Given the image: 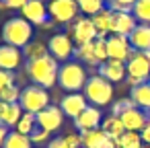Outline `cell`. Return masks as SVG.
Wrapping results in <instances>:
<instances>
[{
	"label": "cell",
	"mask_w": 150,
	"mask_h": 148,
	"mask_svg": "<svg viewBox=\"0 0 150 148\" xmlns=\"http://www.w3.org/2000/svg\"><path fill=\"white\" fill-rule=\"evenodd\" d=\"M33 37V25L23 17H13L2 25V41L13 47H27Z\"/></svg>",
	"instance_id": "2"
},
{
	"label": "cell",
	"mask_w": 150,
	"mask_h": 148,
	"mask_svg": "<svg viewBox=\"0 0 150 148\" xmlns=\"http://www.w3.org/2000/svg\"><path fill=\"white\" fill-rule=\"evenodd\" d=\"M25 72L27 76L33 80V84L43 86V89H52L54 84H58V72H60V64L54 56H43L37 60H29L25 64Z\"/></svg>",
	"instance_id": "1"
},
{
	"label": "cell",
	"mask_w": 150,
	"mask_h": 148,
	"mask_svg": "<svg viewBox=\"0 0 150 148\" xmlns=\"http://www.w3.org/2000/svg\"><path fill=\"white\" fill-rule=\"evenodd\" d=\"M29 138H31L33 144H43V142L50 138V132H45V130H41V127H35V132H33Z\"/></svg>",
	"instance_id": "37"
},
{
	"label": "cell",
	"mask_w": 150,
	"mask_h": 148,
	"mask_svg": "<svg viewBox=\"0 0 150 148\" xmlns=\"http://www.w3.org/2000/svg\"><path fill=\"white\" fill-rule=\"evenodd\" d=\"M136 2L138 0H107V8H111L113 13H132Z\"/></svg>",
	"instance_id": "33"
},
{
	"label": "cell",
	"mask_w": 150,
	"mask_h": 148,
	"mask_svg": "<svg viewBox=\"0 0 150 148\" xmlns=\"http://www.w3.org/2000/svg\"><path fill=\"white\" fill-rule=\"evenodd\" d=\"M21 17L27 19L31 25H45L50 27V11H47V4L43 0H29V2L21 8Z\"/></svg>",
	"instance_id": "10"
},
{
	"label": "cell",
	"mask_w": 150,
	"mask_h": 148,
	"mask_svg": "<svg viewBox=\"0 0 150 148\" xmlns=\"http://www.w3.org/2000/svg\"><path fill=\"white\" fill-rule=\"evenodd\" d=\"M23 58H25L23 56V50L13 47V45H6V43L0 45V70L15 72L23 64Z\"/></svg>",
	"instance_id": "16"
},
{
	"label": "cell",
	"mask_w": 150,
	"mask_h": 148,
	"mask_svg": "<svg viewBox=\"0 0 150 148\" xmlns=\"http://www.w3.org/2000/svg\"><path fill=\"white\" fill-rule=\"evenodd\" d=\"M23 113L25 111L19 103H0V123H4L6 127L17 125Z\"/></svg>",
	"instance_id": "21"
},
{
	"label": "cell",
	"mask_w": 150,
	"mask_h": 148,
	"mask_svg": "<svg viewBox=\"0 0 150 148\" xmlns=\"http://www.w3.org/2000/svg\"><path fill=\"white\" fill-rule=\"evenodd\" d=\"M148 82H150V78H148Z\"/></svg>",
	"instance_id": "45"
},
{
	"label": "cell",
	"mask_w": 150,
	"mask_h": 148,
	"mask_svg": "<svg viewBox=\"0 0 150 148\" xmlns=\"http://www.w3.org/2000/svg\"><path fill=\"white\" fill-rule=\"evenodd\" d=\"M78 11L86 17H95L103 8H107V0H76Z\"/></svg>",
	"instance_id": "27"
},
{
	"label": "cell",
	"mask_w": 150,
	"mask_h": 148,
	"mask_svg": "<svg viewBox=\"0 0 150 148\" xmlns=\"http://www.w3.org/2000/svg\"><path fill=\"white\" fill-rule=\"evenodd\" d=\"M6 136H8V127H6L4 123H0V148L4 146V140H6Z\"/></svg>",
	"instance_id": "42"
},
{
	"label": "cell",
	"mask_w": 150,
	"mask_h": 148,
	"mask_svg": "<svg viewBox=\"0 0 150 148\" xmlns=\"http://www.w3.org/2000/svg\"><path fill=\"white\" fill-rule=\"evenodd\" d=\"M37 127H41V130H45V132H56V130H60L62 127V123H64V113H62V109L60 107H56V105H47L43 111H39L37 115Z\"/></svg>",
	"instance_id": "12"
},
{
	"label": "cell",
	"mask_w": 150,
	"mask_h": 148,
	"mask_svg": "<svg viewBox=\"0 0 150 148\" xmlns=\"http://www.w3.org/2000/svg\"><path fill=\"white\" fill-rule=\"evenodd\" d=\"M74 58H76V62H84V64H91V66H101L99 60H97V56H95L93 41L91 43H84V45H76Z\"/></svg>",
	"instance_id": "25"
},
{
	"label": "cell",
	"mask_w": 150,
	"mask_h": 148,
	"mask_svg": "<svg viewBox=\"0 0 150 148\" xmlns=\"http://www.w3.org/2000/svg\"><path fill=\"white\" fill-rule=\"evenodd\" d=\"M64 140L70 144V148H82V134L72 132V134H66V136H64Z\"/></svg>",
	"instance_id": "38"
},
{
	"label": "cell",
	"mask_w": 150,
	"mask_h": 148,
	"mask_svg": "<svg viewBox=\"0 0 150 148\" xmlns=\"http://www.w3.org/2000/svg\"><path fill=\"white\" fill-rule=\"evenodd\" d=\"M99 74L103 78H107L109 82H121L127 74L125 70V62H119V60H107L99 66Z\"/></svg>",
	"instance_id": "17"
},
{
	"label": "cell",
	"mask_w": 150,
	"mask_h": 148,
	"mask_svg": "<svg viewBox=\"0 0 150 148\" xmlns=\"http://www.w3.org/2000/svg\"><path fill=\"white\" fill-rule=\"evenodd\" d=\"M144 148H150V146H146V144H144Z\"/></svg>",
	"instance_id": "44"
},
{
	"label": "cell",
	"mask_w": 150,
	"mask_h": 148,
	"mask_svg": "<svg viewBox=\"0 0 150 148\" xmlns=\"http://www.w3.org/2000/svg\"><path fill=\"white\" fill-rule=\"evenodd\" d=\"M29 2V0H0V4H2L4 8H23L25 4Z\"/></svg>",
	"instance_id": "39"
},
{
	"label": "cell",
	"mask_w": 150,
	"mask_h": 148,
	"mask_svg": "<svg viewBox=\"0 0 150 148\" xmlns=\"http://www.w3.org/2000/svg\"><path fill=\"white\" fill-rule=\"evenodd\" d=\"M109 140V136L99 127V130H91L82 134V148H101L105 142Z\"/></svg>",
	"instance_id": "24"
},
{
	"label": "cell",
	"mask_w": 150,
	"mask_h": 148,
	"mask_svg": "<svg viewBox=\"0 0 150 148\" xmlns=\"http://www.w3.org/2000/svg\"><path fill=\"white\" fill-rule=\"evenodd\" d=\"M19 105L23 107L25 113H33V115H37L39 111H43V109L50 105L47 89L37 86V84H29V86H25V89L21 91Z\"/></svg>",
	"instance_id": "6"
},
{
	"label": "cell",
	"mask_w": 150,
	"mask_h": 148,
	"mask_svg": "<svg viewBox=\"0 0 150 148\" xmlns=\"http://www.w3.org/2000/svg\"><path fill=\"white\" fill-rule=\"evenodd\" d=\"M101 109L95 107V105H88L76 119H74V127L78 130V134H84V132H91V130H99L101 123H103V117H101Z\"/></svg>",
	"instance_id": "13"
},
{
	"label": "cell",
	"mask_w": 150,
	"mask_h": 148,
	"mask_svg": "<svg viewBox=\"0 0 150 148\" xmlns=\"http://www.w3.org/2000/svg\"><path fill=\"white\" fill-rule=\"evenodd\" d=\"M93 47H95V56H97L99 64H103V62L109 60V56H107V39L97 37V39L93 41Z\"/></svg>",
	"instance_id": "34"
},
{
	"label": "cell",
	"mask_w": 150,
	"mask_h": 148,
	"mask_svg": "<svg viewBox=\"0 0 150 148\" xmlns=\"http://www.w3.org/2000/svg\"><path fill=\"white\" fill-rule=\"evenodd\" d=\"M129 99L134 101V105H136L138 109H142V111L148 113V111H150V82H144V84L132 89Z\"/></svg>",
	"instance_id": "22"
},
{
	"label": "cell",
	"mask_w": 150,
	"mask_h": 148,
	"mask_svg": "<svg viewBox=\"0 0 150 148\" xmlns=\"http://www.w3.org/2000/svg\"><path fill=\"white\" fill-rule=\"evenodd\" d=\"M138 27V21L132 13H113V35L129 37V33Z\"/></svg>",
	"instance_id": "19"
},
{
	"label": "cell",
	"mask_w": 150,
	"mask_h": 148,
	"mask_svg": "<svg viewBox=\"0 0 150 148\" xmlns=\"http://www.w3.org/2000/svg\"><path fill=\"white\" fill-rule=\"evenodd\" d=\"M47 11H50V17L56 23H62V25L74 23L78 19V4H76V0H50V2H47Z\"/></svg>",
	"instance_id": "8"
},
{
	"label": "cell",
	"mask_w": 150,
	"mask_h": 148,
	"mask_svg": "<svg viewBox=\"0 0 150 148\" xmlns=\"http://www.w3.org/2000/svg\"><path fill=\"white\" fill-rule=\"evenodd\" d=\"M86 107H88V101L82 93H68L66 97H62V103H60L62 113L72 117V119H76Z\"/></svg>",
	"instance_id": "14"
},
{
	"label": "cell",
	"mask_w": 150,
	"mask_h": 148,
	"mask_svg": "<svg viewBox=\"0 0 150 148\" xmlns=\"http://www.w3.org/2000/svg\"><path fill=\"white\" fill-rule=\"evenodd\" d=\"M15 127H17V132H21L25 136H31L35 132V127H37V117L33 113H23V117L19 119V123Z\"/></svg>",
	"instance_id": "31"
},
{
	"label": "cell",
	"mask_w": 150,
	"mask_h": 148,
	"mask_svg": "<svg viewBox=\"0 0 150 148\" xmlns=\"http://www.w3.org/2000/svg\"><path fill=\"white\" fill-rule=\"evenodd\" d=\"M93 19V25L97 29V35L107 39L109 35H113V11L111 8H103L101 13H97Z\"/></svg>",
	"instance_id": "20"
},
{
	"label": "cell",
	"mask_w": 150,
	"mask_h": 148,
	"mask_svg": "<svg viewBox=\"0 0 150 148\" xmlns=\"http://www.w3.org/2000/svg\"><path fill=\"white\" fill-rule=\"evenodd\" d=\"M47 148H70V144L64 138H54V140H50Z\"/></svg>",
	"instance_id": "40"
},
{
	"label": "cell",
	"mask_w": 150,
	"mask_h": 148,
	"mask_svg": "<svg viewBox=\"0 0 150 148\" xmlns=\"http://www.w3.org/2000/svg\"><path fill=\"white\" fill-rule=\"evenodd\" d=\"M41 148H43V146H41Z\"/></svg>",
	"instance_id": "46"
},
{
	"label": "cell",
	"mask_w": 150,
	"mask_h": 148,
	"mask_svg": "<svg viewBox=\"0 0 150 148\" xmlns=\"http://www.w3.org/2000/svg\"><path fill=\"white\" fill-rule=\"evenodd\" d=\"M119 119H121V123H123L125 132H142V130H144V125L148 123L150 115H148L146 111L138 109V107H132V109L123 111V113L119 115Z\"/></svg>",
	"instance_id": "15"
},
{
	"label": "cell",
	"mask_w": 150,
	"mask_h": 148,
	"mask_svg": "<svg viewBox=\"0 0 150 148\" xmlns=\"http://www.w3.org/2000/svg\"><path fill=\"white\" fill-rule=\"evenodd\" d=\"M21 91L17 84H11L6 89L0 91V103H19V97H21Z\"/></svg>",
	"instance_id": "32"
},
{
	"label": "cell",
	"mask_w": 150,
	"mask_h": 148,
	"mask_svg": "<svg viewBox=\"0 0 150 148\" xmlns=\"http://www.w3.org/2000/svg\"><path fill=\"white\" fill-rule=\"evenodd\" d=\"M74 50H76V43L68 33H56L47 41V52L58 62H70V58L74 56Z\"/></svg>",
	"instance_id": "7"
},
{
	"label": "cell",
	"mask_w": 150,
	"mask_h": 148,
	"mask_svg": "<svg viewBox=\"0 0 150 148\" xmlns=\"http://www.w3.org/2000/svg\"><path fill=\"white\" fill-rule=\"evenodd\" d=\"M134 54V47L129 45V39L123 35H109L107 37V56L109 60L127 62Z\"/></svg>",
	"instance_id": "11"
},
{
	"label": "cell",
	"mask_w": 150,
	"mask_h": 148,
	"mask_svg": "<svg viewBox=\"0 0 150 148\" xmlns=\"http://www.w3.org/2000/svg\"><path fill=\"white\" fill-rule=\"evenodd\" d=\"M70 33H72L70 37L74 39V43H76V45L91 43V41H95V39L99 37L91 17H78V19L72 23V27H70Z\"/></svg>",
	"instance_id": "9"
},
{
	"label": "cell",
	"mask_w": 150,
	"mask_h": 148,
	"mask_svg": "<svg viewBox=\"0 0 150 148\" xmlns=\"http://www.w3.org/2000/svg\"><path fill=\"white\" fill-rule=\"evenodd\" d=\"M140 136H142V142H144L146 146H150V119H148V123L144 125V130L140 132Z\"/></svg>",
	"instance_id": "41"
},
{
	"label": "cell",
	"mask_w": 150,
	"mask_h": 148,
	"mask_svg": "<svg viewBox=\"0 0 150 148\" xmlns=\"http://www.w3.org/2000/svg\"><path fill=\"white\" fill-rule=\"evenodd\" d=\"M101 130H103L111 140H119V138L125 134V127H123V123H121V119H119L117 115H109L107 119H103Z\"/></svg>",
	"instance_id": "23"
},
{
	"label": "cell",
	"mask_w": 150,
	"mask_h": 148,
	"mask_svg": "<svg viewBox=\"0 0 150 148\" xmlns=\"http://www.w3.org/2000/svg\"><path fill=\"white\" fill-rule=\"evenodd\" d=\"M101 148H119V146H117V142H115V140H111V138H109V140H107Z\"/></svg>",
	"instance_id": "43"
},
{
	"label": "cell",
	"mask_w": 150,
	"mask_h": 148,
	"mask_svg": "<svg viewBox=\"0 0 150 148\" xmlns=\"http://www.w3.org/2000/svg\"><path fill=\"white\" fill-rule=\"evenodd\" d=\"M50 52H47V47H45V43H41V41H31L27 47H23V56L27 58V62L29 60H37V58H43V56H47Z\"/></svg>",
	"instance_id": "30"
},
{
	"label": "cell",
	"mask_w": 150,
	"mask_h": 148,
	"mask_svg": "<svg viewBox=\"0 0 150 148\" xmlns=\"http://www.w3.org/2000/svg\"><path fill=\"white\" fill-rule=\"evenodd\" d=\"M82 95L86 97V101L91 105L105 107L113 99V84L107 78H103L101 74H93V76H88V80L82 89Z\"/></svg>",
	"instance_id": "4"
},
{
	"label": "cell",
	"mask_w": 150,
	"mask_h": 148,
	"mask_svg": "<svg viewBox=\"0 0 150 148\" xmlns=\"http://www.w3.org/2000/svg\"><path fill=\"white\" fill-rule=\"evenodd\" d=\"M2 148H33V142H31L29 136H25V134L15 130V132H8Z\"/></svg>",
	"instance_id": "26"
},
{
	"label": "cell",
	"mask_w": 150,
	"mask_h": 148,
	"mask_svg": "<svg viewBox=\"0 0 150 148\" xmlns=\"http://www.w3.org/2000/svg\"><path fill=\"white\" fill-rule=\"evenodd\" d=\"M11 84H15V72L0 70V91L6 89V86H11Z\"/></svg>",
	"instance_id": "36"
},
{
	"label": "cell",
	"mask_w": 150,
	"mask_h": 148,
	"mask_svg": "<svg viewBox=\"0 0 150 148\" xmlns=\"http://www.w3.org/2000/svg\"><path fill=\"white\" fill-rule=\"evenodd\" d=\"M119 148H144L140 132H125L119 140H115Z\"/></svg>",
	"instance_id": "29"
},
{
	"label": "cell",
	"mask_w": 150,
	"mask_h": 148,
	"mask_svg": "<svg viewBox=\"0 0 150 148\" xmlns=\"http://www.w3.org/2000/svg\"><path fill=\"white\" fill-rule=\"evenodd\" d=\"M132 107H136L132 99H121V101L113 103V107H111V115H117V117H119L123 111H127V109H132Z\"/></svg>",
	"instance_id": "35"
},
{
	"label": "cell",
	"mask_w": 150,
	"mask_h": 148,
	"mask_svg": "<svg viewBox=\"0 0 150 148\" xmlns=\"http://www.w3.org/2000/svg\"><path fill=\"white\" fill-rule=\"evenodd\" d=\"M132 15L136 17L138 23L150 25V0H138L132 8Z\"/></svg>",
	"instance_id": "28"
},
{
	"label": "cell",
	"mask_w": 150,
	"mask_h": 148,
	"mask_svg": "<svg viewBox=\"0 0 150 148\" xmlns=\"http://www.w3.org/2000/svg\"><path fill=\"white\" fill-rule=\"evenodd\" d=\"M88 76H86V70L80 62H64L60 66V72H58V84L68 91V93H80L86 84Z\"/></svg>",
	"instance_id": "3"
},
{
	"label": "cell",
	"mask_w": 150,
	"mask_h": 148,
	"mask_svg": "<svg viewBox=\"0 0 150 148\" xmlns=\"http://www.w3.org/2000/svg\"><path fill=\"white\" fill-rule=\"evenodd\" d=\"M127 39L134 52H150V25L138 23V27L129 33Z\"/></svg>",
	"instance_id": "18"
},
{
	"label": "cell",
	"mask_w": 150,
	"mask_h": 148,
	"mask_svg": "<svg viewBox=\"0 0 150 148\" xmlns=\"http://www.w3.org/2000/svg\"><path fill=\"white\" fill-rule=\"evenodd\" d=\"M125 70H127V84L132 89L148 82L150 78V52H134L132 58L125 62Z\"/></svg>",
	"instance_id": "5"
}]
</instances>
